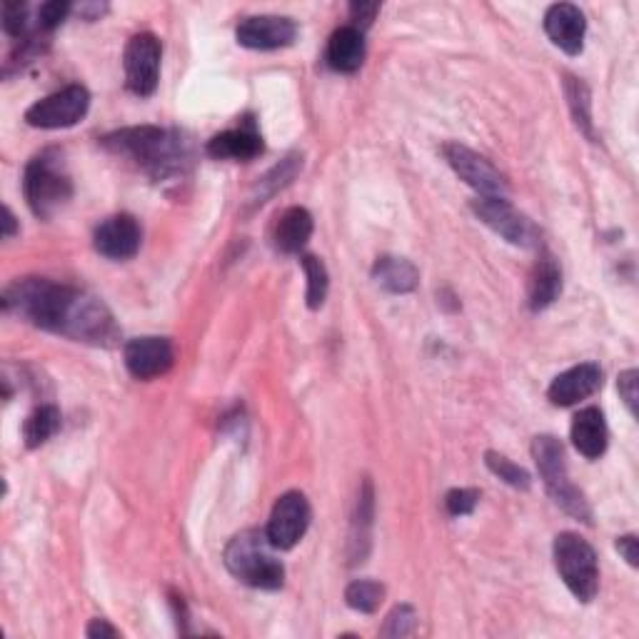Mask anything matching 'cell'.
Listing matches in <instances>:
<instances>
[{
    "instance_id": "ffe728a7",
    "label": "cell",
    "mask_w": 639,
    "mask_h": 639,
    "mask_svg": "<svg viewBox=\"0 0 639 639\" xmlns=\"http://www.w3.org/2000/svg\"><path fill=\"white\" fill-rule=\"evenodd\" d=\"M312 216L305 208H287L283 216L278 218L275 233H272V241H275V248L285 255L300 253L308 241L312 237Z\"/></svg>"
},
{
    "instance_id": "7a4b0ae2",
    "label": "cell",
    "mask_w": 639,
    "mask_h": 639,
    "mask_svg": "<svg viewBox=\"0 0 639 639\" xmlns=\"http://www.w3.org/2000/svg\"><path fill=\"white\" fill-rule=\"evenodd\" d=\"M103 148L118 158L131 160L156 181L183 175L191 163V145L183 135L156 125L123 127V131L110 133L103 138Z\"/></svg>"
},
{
    "instance_id": "5bb4252c",
    "label": "cell",
    "mask_w": 639,
    "mask_h": 639,
    "mask_svg": "<svg viewBox=\"0 0 639 639\" xmlns=\"http://www.w3.org/2000/svg\"><path fill=\"white\" fill-rule=\"evenodd\" d=\"M143 230L133 216H113L96 228L93 245L108 260H131L140 250Z\"/></svg>"
},
{
    "instance_id": "277c9868",
    "label": "cell",
    "mask_w": 639,
    "mask_h": 639,
    "mask_svg": "<svg viewBox=\"0 0 639 639\" xmlns=\"http://www.w3.org/2000/svg\"><path fill=\"white\" fill-rule=\"evenodd\" d=\"M23 193L33 216L40 220H50L67 206V200L73 198V181L61 150H42L25 165Z\"/></svg>"
},
{
    "instance_id": "7c38bea8",
    "label": "cell",
    "mask_w": 639,
    "mask_h": 639,
    "mask_svg": "<svg viewBox=\"0 0 639 639\" xmlns=\"http://www.w3.org/2000/svg\"><path fill=\"white\" fill-rule=\"evenodd\" d=\"M123 357L135 380H156L173 368L175 351L168 337H135L125 345Z\"/></svg>"
},
{
    "instance_id": "e0dca14e",
    "label": "cell",
    "mask_w": 639,
    "mask_h": 639,
    "mask_svg": "<svg viewBox=\"0 0 639 639\" xmlns=\"http://www.w3.org/2000/svg\"><path fill=\"white\" fill-rule=\"evenodd\" d=\"M208 156L216 160H241V163H248V160L262 156L266 145H262V135L250 118L233 127V131L218 133L216 138L208 143Z\"/></svg>"
},
{
    "instance_id": "d4e9b609",
    "label": "cell",
    "mask_w": 639,
    "mask_h": 639,
    "mask_svg": "<svg viewBox=\"0 0 639 639\" xmlns=\"http://www.w3.org/2000/svg\"><path fill=\"white\" fill-rule=\"evenodd\" d=\"M382 600H385V587L380 582H372V579H355V582L345 590L347 607L362 612V615L378 612Z\"/></svg>"
},
{
    "instance_id": "603a6c76",
    "label": "cell",
    "mask_w": 639,
    "mask_h": 639,
    "mask_svg": "<svg viewBox=\"0 0 639 639\" xmlns=\"http://www.w3.org/2000/svg\"><path fill=\"white\" fill-rule=\"evenodd\" d=\"M61 430V413L53 405H40L38 410L28 415V420L23 425V440L28 450H38L40 445L53 438Z\"/></svg>"
},
{
    "instance_id": "d6986e66",
    "label": "cell",
    "mask_w": 639,
    "mask_h": 639,
    "mask_svg": "<svg viewBox=\"0 0 639 639\" xmlns=\"http://www.w3.org/2000/svg\"><path fill=\"white\" fill-rule=\"evenodd\" d=\"M365 63V36L353 25L337 28L328 42V65L337 73H355Z\"/></svg>"
},
{
    "instance_id": "ac0fdd59",
    "label": "cell",
    "mask_w": 639,
    "mask_h": 639,
    "mask_svg": "<svg viewBox=\"0 0 639 639\" xmlns=\"http://www.w3.org/2000/svg\"><path fill=\"white\" fill-rule=\"evenodd\" d=\"M573 442L577 453L585 455L587 459H600L604 455L610 442V430L600 407H585V410L575 415Z\"/></svg>"
},
{
    "instance_id": "8d00e7d4",
    "label": "cell",
    "mask_w": 639,
    "mask_h": 639,
    "mask_svg": "<svg viewBox=\"0 0 639 639\" xmlns=\"http://www.w3.org/2000/svg\"><path fill=\"white\" fill-rule=\"evenodd\" d=\"M15 235V216L11 208L3 210V237H13Z\"/></svg>"
},
{
    "instance_id": "4316f807",
    "label": "cell",
    "mask_w": 639,
    "mask_h": 639,
    "mask_svg": "<svg viewBox=\"0 0 639 639\" xmlns=\"http://www.w3.org/2000/svg\"><path fill=\"white\" fill-rule=\"evenodd\" d=\"M567 98H569V108H573V115H575V123L579 131H585L590 138H594V131H592V103H590V90H587V85L582 81L573 78V75H567Z\"/></svg>"
},
{
    "instance_id": "1f68e13d",
    "label": "cell",
    "mask_w": 639,
    "mask_h": 639,
    "mask_svg": "<svg viewBox=\"0 0 639 639\" xmlns=\"http://www.w3.org/2000/svg\"><path fill=\"white\" fill-rule=\"evenodd\" d=\"M3 30L13 38H23L25 30H28V8L23 3H5Z\"/></svg>"
},
{
    "instance_id": "44dd1931",
    "label": "cell",
    "mask_w": 639,
    "mask_h": 639,
    "mask_svg": "<svg viewBox=\"0 0 639 639\" xmlns=\"http://www.w3.org/2000/svg\"><path fill=\"white\" fill-rule=\"evenodd\" d=\"M372 280L392 295H407L420 283V272H417L410 260L382 255L372 266Z\"/></svg>"
},
{
    "instance_id": "9c48e42d",
    "label": "cell",
    "mask_w": 639,
    "mask_h": 639,
    "mask_svg": "<svg viewBox=\"0 0 639 639\" xmlns=\"http://www.w3.org/2000/svg\"><path fill=\"white\" fill-rule=\"evenodd\" d=\"M475 216L500 237L517 248H537L540 245V230L527 216H523L507 198H477L472 202Z\"/></svg>"
},
{
    "instance_id": "f546056e",
    "label": "cell",
    "mask_w": 639,
    "mask_h": 639,
    "mask_svg": "<svg viewBox=\"0 0 639 639\" xmlns=\"http://www.w3.org/2000/svg\"><path fill=\"white\" fill-rule=\"evenodd\" d=\"M71 11H73V5L65 3V0H50V3L40 5L38 28L46 30V33L56 30L58 25H61L67 19V15H71Z\"/></svg>"
},
{
    "instance_id": "83f0119b",
    "label": "cell",
    "mask_w": 639,
    "mask_h": 639,
    "mask_svg": "<svg viewBox=\"0 0 639 639\" xmlns=\"http://www.w3.org/2000/svg\"><path fill=\"white\" fill-rule=\"evenodd\" d=\"M484 463H488L490 472H495L502 482L509 484V488H517V490H527V488H530V482H532L530 472H527L525 467L515 465L513 459H507L505 455L488 453V455H484Z\"/></svg>"
},
{
    "instance_id": "30bf717a",
    "label": "cell",
    "mask_w": 639,
    "mask_h": 639,
    "mask_svg": "<svg viewBox=\"0 0 639 639\" xmlns=\"http://www.w3.org/2000/svg\"><path fill=\"white\" fill-rule=\"evenodd\" d=\"M312 509L303 492H285L272 507L266 534L275 550H293L308 532Z\"/></svg>"
},
{
    "instance_id": "e575fe53",
    "label": "cell",
    "mask_w": 639,
    "mask_h": 639,
    "mask_svg": "<svg viewBox=\"0 0 639 639\" xmlns=\"http://www.w3.org/2000/svg\"><path fill=\"white\" fill-rule=\"evenodd\" d=\"M617 550H619V555L629 562V565H632V567L639 565V552H637V537L635 534L617 537Z\"/></svg>"
},
{
    "instance_id": "5b68a950",
    "label": "cell",
    "mask_w": 639,
    "mask_h": 639,
    "mask_svg": "<svg viewBox=\"0 0 639 639\" xmlns=\"http://www.w3.org/2000/svg\"><path fill=\"white\" fill-rule=\"evenodd\" d=\"M532 457L537 463V470L548 488L550 497L555 500V505L565 509L567 515L575 519H582V523H592V509L587 505L582 490H577L573 482H569L567 475V463H565V447L557 438L552 434H542V438H534L532 442Z\"/></svg>"
},
{
    "instance_id": "cb8c5ba5",
    "label": "cell",
    "mask_w": 639,
    "mask_h": 639,
    "mask_svg": "<svg viewBox=\"0 0 639 639\" xmlns=\"http://www.w3.org/2000/svg\"><path fill=\"white\" fill-rule=\"evenodd\" d=\"M300 168H303V158H297V156H290L283 160V163L272 168L270 173L258 183V187H255L253 206L255 208L262 206V202H268L278 191H283L285 185L293 183V177L297 175V170Z\"/></svg>"
},
{
    "instance_id": "f1b7e54d",
    "label": "cell",
    "mask_w": 639,
    "mask_h": 639,
    "mask_svg": "<svg viewBox=\"0 0 639 639\" xmlns=\"http://www.w3.org/2000/svg\"><path fill=\"white\" fill-rule=\"evenodd\" d=\"M417 627V612L410 607V604H400L388 615L385 625H382L380 635L382 637H407L413 635Z\"/></svg>"
},
{
    "instance_id": "7402d4cb",
    "label": "cell",
    "mask_w": 639,
    "mask_h": 639,
    "mask_svg": "<svg viewBox=\"0 0 639 639\" xmlns=\"http://www.w3.org/2000/svg\"><path fill=\"white\" fill-rule=\"evenodd\" d=\"M562 295V270L552 255H542L530 275V308L540 312Z\"/></svg>"
},
{
    "instance_id": "d6a6232c",
    "label": "cell",
    "mask_w": 639,
    "mask_h": 639,
    "mask_svg": "<svg viewBox=\"0 0 639 639\" xmlns=\"http://www.w3.org/2000/svg\"><path fill=\"white\" fill-rule=\"evenodd\" d=\"M637 385H639V372L637 370H627V372L619 374V380H617L619 397L625 400L627 410L632 417H637Z\"/></svg>"
},
{
    "instance_id": "2e32d148",
    "label": "cell",
    "mask_w": 639,
    "mask_h": 639,
    "mask_svg": "<svg viewBox=\"0 0 639 639\" xmlns=\"http://www.w3.org/2000/svg\"><path fill=\"white\" fill-rule=\"evenodd\" d=\"M544 33L567 56H579L585 48L587 21L585 13L573 3H557L544 13Z\"/></svg>"
},
{
    "instance_id": "d590c367",
    "label": "cell",
    "mask_w": 639,
    "mask_h": 639,
    "mask_svg": "<svg viewBox=\"0 0 639 639\" xmlns=\"http://www.w3.org/2000/svg\"><path fill=\"white\" fill-rule=\"evenodd\" d=\"M85 635L93 637V639H98V637H118L121 632H118L115 627H110L106 619H93L88 625V632H85Z\"/></svg>"
},
{
    "instance_id": "8fae6325",
    "label": "cell",
    "mask_w": 639,
    "mask_h": 639,
    "mask_svg": "<svg viewBox=\"0 0 639 639\" xmlns=\"http://www.w3.org/2000/svg\"><path fill=\"white\" fill-rule=\"evenodd\" d=\"M445 158L450 168L463 177V181L482 195V198H505L507 183L500 175V170L490 163L488 158L477 156L475 150L465 148L459 143L445 145Z\"/></svg>"
},
{
    "instance_id": "ba28073f",
    "label": "cell",
    "mask_w": 639,
    "mask_h": 639,
    "mask_svg": "<svg viewBox=\"0 0 639 639\" xmlns=\"http://www.w3.org/2000/svg\"><path fill=\"white\" fill-rule=\"evenodd\" d=\"M160 58L163 46L152 33H138L127 40L123 65H125V85L133 96L150 98L160 81Z\"/></svg>"
},
{
    "instance_id": "484cf974",
    "label": "cell",
    "mask_w": 639,
    "mask_h": 639,
    "mask_svg": "<svg viewBox=\"0 0 639 639\" xmlns=\"http://www.w3.org/2000/svg\"><path fill=\"white\" fill-rule=\"evenodd\" d=\"M303 270H305V275H308V308L320 310L322 303H325L328 287H330L325 262H322L320 258H315V255H303Z\"/></svg>"
},
{
    "instance_id": "4fadbf2b",
    "label": "cell",
    "mask_w": 639,
    "mask_h": 639,
    "mask_svg": "<svg viewBox=\"0 0 639 639\" xmlns=\"http://www.w3.org/2000/svg\"><path fill=\"white\" fill-rule=\"evenodd\" d=\"M235 38L243 48L250 50H278L293 46L297 25L283 15H255V19H245L237 25Z\"/></svg>"
},
{
    "instance_id": "52a82bcc",
    "label": "cell",
    "mask_w": 639,
    "mask_h": 639,
    "mask_svg": "<svg viewBox=\"0 0 639 639\" xmlns=\"http://www.w3.org/2000/svg\"><path fill=\"white\" fill-rule=\"evenodd\" d=\"M90 93L83 85H65L53 96L38 100L36 106L28 108L25 123L42 131H61V127H73L88 115Z\"/></svg>"
},
{
    "instance_id": "836d02e7",
    "label": "cell",
    "mask_w": 639,
    "mask_h": 639,
    "mask_svg": "<svg viewBox=\"0 0 639 639\" xmlns=\"http://www.w3.org/2000/svg\"><path fill=\"white\" fill-rule=\"evenodd\" d=\"M380 13V3H353L351 5V21H353V28L357 30H368L374 15Z\"/></svg>"
},
{
    "instance_id": "6da1fadb",
    "label": "cell",
    "mask_w": 639,
    "mask_h": 639,
    "mask_svg": "<svg viewBox=\"0 0 639 639\" xmlns=\"http://www.w3.org/2000/svg\"><path fill=\"white\" fill-rule=\"evenodd\" d=\"M3 310L75 343L113 345L118 337L115 320L103 300L85 290L46 278H23L8 285Z\"/></svg>"
},
{
    "instance_id": "9a60e30c",
    "label": "cell",
    "mask_w": 639,
    "mask_h": 639,
    "mask_svg": "<svg viewBox=\"0 0 639 639\" xmlns=\"http://www.w3.org/2000/svg\"><path fill=\"white\" fill-rule=\"evenodd\" d=\"M602 388V368L594 362H582L557 374L548 390V397L557 407H573L592 397Z\"/></svg>"
},
{
    "instance_id": "8992f818",
    "label": "cell",
    "mask_w": 639,
    "mask_h": 639,
    "mask_svg": "<svg viewBox=\"0 0 639 639\" xmlns=\"http://www.w3.org/2000/svg\"><path fill=\"white\" fill-rule=\"evenodd\" d=\"M555 565L567 590L579 602H592L600 590V567L592 544L575 532H562L555 540Z\"/></svg>"
},
{
    "instance_id": "4dcf8cb0",
    "label": "cell",
    "mask_w": 639,
    "mask_h": 639,
    "mask_svg": "<svg viewBox=\"0 0 639 639\" xmlns=\"http://www.w3.org/2000/svg\"><path fill=\"white\" fill-rule=\"evenodd\" d=\"M477 502H480V492L477 490H450L445 497V507L453 517L472 515Z\"/></svg>"
},
{
    "instance_id": "3957f363",
    "label": "cell",
    "mask_w": 639,
    "mask_h": 639,
    "mask_svg": "<svg viewBox=\"0 0 639 639\" xmlns=\"http://www.w3.org/2000/svg\"><path fill=\"white\" fill-rule=\"evenodd\" d=\"M225 567L230 575L258 590H280L285 582L283 562L275 557V548L260 530H245L228 542Z\"/></svg>"
}]
</instances>
